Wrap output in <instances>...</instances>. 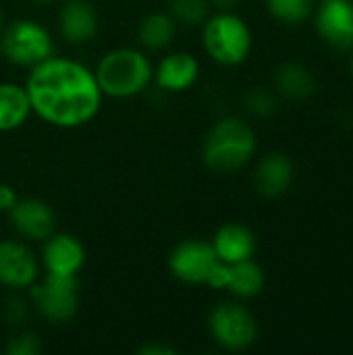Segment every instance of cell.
I'll list each match as a JSON object with an SVG mask.
<instances>
[{"label":"cell","instance_id":"1","mask_svg":"<svg viewBox=\"0 0 353 355\" xmlns=\"http://www.w3.org/2000/svg\"><path fill=\"white\" fill-rule=\"evenodd\" d=\"M25 89L31 112L58 129H77L94 121L104 98L92 69L54 54L29 69Z\"/></svg>","mask_w":353,"mask_h":355},{"label":"cell","instance_id":"2","mask_svg":"<svg viewBox=\"0 0 353 355\" xmlns=\"http://www.w3.org/2000/svg\"><path fill=\"white\" fill-rule=\"evenodd\" d=\"M256 146V131L250 123L239 116H223L204 137L202 160L212 173L231 175L254 158Z\"/></svg>","mask_w":353,"mask_h":355},{"label":"cell","instance_id":"3","mask_svg":"<svg viewBox=\"0 0 353 355\" xmlns=\"http://www.w3.org/2000/svg\"><path fill=\"white\" fill-rule=\"evenodd\" d=\"M94 75L104 96L114 100L135 98L154 81V64L137 48H112L96 64Z\"/></svg>","mask_w":353,"mask_h":355},{"label":"cell","instance_id":"4","mask_svg":"<svg viewBox=\"0 0 353 355\" xmlns=\"http://www.w3.org/2000/svg\"><path fill=\"white\" fill-rule=\"evenodd\" d=\"M202 27L204 50L216 64L237 67L248 60L254 48V35L246 19L235 10H218Z\"/></svg>","mask_w":353,"mask_h":355},{"label":"cell","instance_id":"5","mask_svg":"<svg viewBox=\"0 0 353 355\" xmlns=\"http://www.w3.org/2000/svg\"><path fill=\"white\" fill-rule=\"evenodd\" d=\"M0 54L15 67L31 69L54 54V40L40 21L15 19L0 29Z\"/></svg>","mask_w":353,"mask_h":355},{"label":"cell","instance_id":"6","mask_svg":"<svg viewBox=\"0 0 353 355\" xmlns=\"http://www.w3.org/2000/svg\"><path fill=\"white\" fill-rule=\"evenodd\" d=\"M208 331L214 343L227 352L250 349L260 335L256 316L237 302H221L208 314Z\"/></svg>","mask_w":353,"mask_h":355},{"label":"cell","instance_id":"7","mask_svg":"<svg viewBox=\"0 0 353 355\" xmlns=\"http://www.w3.org/2000/svg\"><path fill=\"white\" fill-rule=\"evenodd\" d=\"M29 295L35 304L37 314L52 324L71 322L79 310L77 277H62V275L46 272L42 283L35 281L29 287Z\"/></svg>","mask_w":353,"mask_h":355},{"label":"cell","instance_id":"8","mask_svg":"<svg viewBox=\"0 0 353 355\" xmlns=\"http://www.w3.org/2000/svg\"><path fill=\"white\" fill-rule=\"evenodd\" d=\"M218 262L221 258L216 256L212 243L198 239H185L169 254L171 275L187 285H206Z\"/></svg>","mask_w":353,"mask_h":355},{"label":"cell","instance_id":"9","mask_svg":"<svg viewBox=\"0 0 353 355\" xmlns=\"http://www.w3.org/2000/svg\"><path fill=\"white\" fill-rule=\"evenodd\" d=\"M314 29L335 52L353 50V0H322L314 8Z\"/></svg>","mask_w":353,"mask_h":355},{"label":"cell","instance_id":"10","mask_svg":"<svg viewBox=\"0 0 353 355\" xmlns=\"http://www.w3.org/2000/svg\"><path fill=\"white\" fill-rule=\"evenodd\" d=\"M40 277V262L29 245L17 239L0 241V285L10 291L29 289Z\"/></svg>","mask_w":353,"mask_h":355},{"label":"cell","instance_id":"11","mask_svg":"<svg viewBox=\"0 0 353 355\" xmlns=\"http://www.w3.org/2000/svg\"><path fill=\"white\" fill-rule=\"evenodd\" d=\"M12 231L25 241H46L56 231L54 208L40 198H19L8 212Z\"/></svg>","mask_w":353,"mask_h":355},{"label":"cell","instance_id":"12","mask_svg":"<svg viewBox=\"0 0 353 355\" xmlns=\"http://www.w3.org/2000/svg\"><path fill=\"white\" fill-rule=\"evenodd\" d=\"M42 264L48 275L77 277V272L85 264V245L81 239L69 233H52L46 241H42Z\"/></svg>","mask_w":353,"mask_h":355},{"label":"cell","instance_id":"13","mask_svg":"<svg viewBox=\"0 0 353 355\" xmlns=\"http://www.w3.org/2000/svg\"><path fill=\"white\" fill-rule=\"evenodd\" d=\"M295 179L293 160L285 152H268L254 168V187L262 198L277 200L289 191Z\"/></svg>","mask_w":353,"mask_h":355},{"label":"cell","instance_id":"14","mask_svg":"<svg viewBox=\"0 0 353 355\" xmlns=\"http://www.w3.org/2000/svg\"><path fill=\"white\" fill-rule=\"evenodd\" d=\"M58 31L69 44H87L100 31L98 10L89 0H69L58 10Z\"/></svg>","mask_w":353,"mask_h":355},{"label":"cell","instance_id":"15","mask_svg":"<svg viewBox=\"0 0 353 355\" xmlns=\"http://www.w3.org/2000/svg\"><path fill=\"white\" fill-rule=\"evenodd\" d=\"M200 79V62L189 52H171L154 67V81L160 89L181 94L191 89Z\"/></svg>","mask_w":353,"mask_h":355},{"label":"cell","instance_id":"16","mask_svg":"<svg viewBox=\"0 0 353 355\" xmlns=\"http://www.w3.org/2000/svg\"><path fill=\"white\" fill-rule=\"evenodd\" d=\"M212 248H214L216 256L223 262L235 264V262H243V260L254 258L256 248H258V239H256L254 231L248 225H243V223H225L214 233Z\"/></svg>","mask_w":353,"mask_h":355},{"label":"cell","instance_id":"17","mask_svg":"<svg viewBox=\"0 0 353 355\" xmlns=\"http://www.w3.org/2000/svg\"><path fill=\"white\" fill-rule=\"evenodd\" d=\"M275 89L287 100H308L318 89V79L314 71L298 60H287L275 69Z\"/></svg>","mask_w":353,"mask_h":355},{"label":"cell","instance_id":"18","mask_svg":"<svg viewBox=\"0 0 353 355\" xmlns=\"http://www.w3.org/2000/svg\"><path fill=\"white\" fill-rule=\"evenodd\" d=\"M29 114H31V102L25 85L2 81L0 83V133H8L23 127Z\"/></svg>","mask_w":353,"mask_h":355},{"label":"cell","instance_id":"19","mask_svg":"<svg viewBox=\"0 0 353 355\" xmlns=\"http://www.w3.org/2000/svg\"><path fill=\"white\" fill-rule=\"evenodd\" d=\"M266 285L264 268L254 262V258L229 264V277H227V291L237 300H252L262 293Z\"/></svg>","mask_w":353,"mask_h":355},{"label":"cell","instance_id":"20","mask_svg":"<svg viewBox=\"0 0 353 355\" xmlns=\"http://www.w3.org/2000/svg\"><path fill=\"white\" fill-rule=\"evenodd\" d=\"M177 35V21L169 12H150L137 25V40L150 52L166 50Z\"/></svg>","mask_w":353,"mask_h":355},{"label":"cell","instance_id":"21","mask_svg":"<svg viewBox=\"0 0 353 355\" xmlns=\"http://www.w3.org/2000/svg\"><path fill=\"white\" fill-rule=\"evenodd\" d=\"M266 8L283 25H302L314 15V0H266Z\"/></svg>","mask_w":353,"mask_h":355},{"label":"cell","instance_id":"22","mask_svg":"<svg viewBox=\"0 0 353 355\" xmlns=\"http://www.w3.org/2000/svg\"><path fill=\"white\" fill-rule=\"evenodd\" d=\"M210 8L208 0H169L166 12L181 25L198 27L210 17Z\"/></svg>","mask_w":353,"mask_h":355},{"label":"cell","instance_id":"23","mask_svg":"<svg viewBox=\"0 0 353 355\" xmlns=\"http://www.w3.org/2000/svg\"><path fill=\"white\" fill-rule=\"evenodd\" d=\"M243 106L256 119H270L279 110V100L277 94L270 92L268 87L256 85L243 94Z\"/></svg>","mask_w":353,"mask_h":355},{"label":"cell","instance_id":"24","mask_svg":"<svg viewBox=\"0 0 353 355\" xmlns=\"http://www.w3.org/2000/svg\"><path fill=\"white\" fill-rule=\"evenodd\" d=\"M6 355H40L42 354V341L35 333H19L8 339L4 345Z\"/></svg>","mask_w":353,"mask_h":355},{"label":"cell","instance_id":"25","mask_svg":"<svg viewBox=\"0 0 353 355\" xmlns=\"http://www.w3.org/2000/svg\"><path fill=\"white\" fill-rule=\"evenodd\" d=\"M2 314H4L8 324H21L27 316V302L19 295H12L4 302Z\"/></svg>","mask_w":353,"mask_h":355},{"label":"cell","instance_id":"26","mask_svg":"<svg viewBox=\"0 0 353 355\" xmlns=\"http://www.w3.org/2000/svg\"><path fill=\"white\" fill-rule=\"evenodd\" d=\"M17 200H19V196H17L15 187L8 183H0V212L8 214L10 208L17 204Z\"/></svg>","mask_w":353,"mask_h":355},{"label":"cell","instance_id":"27","mask_svg":"<svg viewBox=\"0 0 353 355\" xmlns=\"http://www.w3.org/2000/svg\"><path fill=\"white\" fill-rule=\"evenodd\" d=\"M137 354L139 355H177V349H175V347H171L169 343H158V341H154V343H146V345H141V347L137 349Z\"/></svg>","mask_w":353,"mask_h":355},{"label":"cell","instance_id":"28","mask_svg":"<svg viewBox=\"0 0 353 355\" xmlns=\"http://www.w3.org/2000/svg\"><path fill=\"white\" fill-rule=\"evenodd\" d=\"M208 2L216 10H235V6L239 4V0H208Z\"/></svg>","mask_w":353,"mask_h":355},{"label":"cell","instance_id":"29","mask_svg":"<svg viewBox=\"0 0 353 355\" xmlns=\"http://www.w3.org/2000/svg\"><path fill=\"white\" fill-rule=\"evenodd\" d=\"M2 25H4V12H2V6H0V29H2Z\"/></svg>","mask_w":353,"mask_h":355},{"label":"cell","instance_id":"30","mask_svg":"<svg viewBox=\"0 0 353 355\" xmlns=\"http://www.w3.org/2000/svg\"><path fill=\"white\" fill-rule=\"evenodd\" d=\"M31 2H37V4H48V2H52V0H31Z\"/></svg>","mask_w":353,"mask_h":355},{"label":"cell","instance_id":"31","mask_svg":"<svg viewBox=\"0 0 353 355\" xmlns=\"http://www.w3.org/2000/svg\"><path fill=\"white\" fill-rule=\"evenodd\" d=\"M352 77H353V58H352Z\"/></svg>","mask_w":353,"mask_h":355}]
</instances>
